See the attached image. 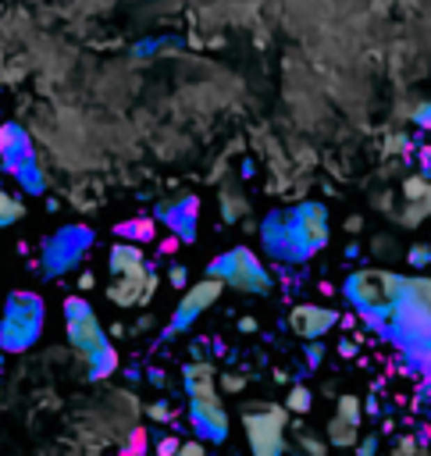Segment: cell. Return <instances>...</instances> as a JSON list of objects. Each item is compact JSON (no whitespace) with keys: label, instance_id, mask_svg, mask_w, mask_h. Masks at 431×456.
I'll use <instances>...</instances> for the list:
<instances>
[{"label":"cell","instance_id":"cell-42","mask_svg":"<svg viewBox=\"0 0 431 456\" xmlns=\"http://www.w3.org/2000/svg\"><path fill=\"white\" fill-rule=\"evenodd\" d=\"M318 289H321V296H335V285H331V282H321Z\"/></svg>","mask_w":431,"mask_h":456},{"label":"cell","instance_id":"cell-11","mask_svg":"<svg viewBox=\"0 0 431 456\" xmlns=\"http://www.w3.org/2000/svg\"><path fill=\"white\" fill-rule=\"evenodd\" d=\"M0 164H4L8 175H18L22 168L36 164V154H33V143H29L25 129L8 121V125H0Z\"/></svg>","mask_w":431,"mask_h":456},{"label":"cell","instance_id":"cell-25","mask_svg":"<svg viewBox=\"0 0 431 456\" xmlns=\"http://www.w3.org/2000/svg\"><path fill=\"white\" fill-rule=\"evenodd\" d=\"M299 449H303L306 456H328L324 442H321V439H314V435H306V432H299Z\"/></svg>","mask_w":431,"mask_h":456},{"label":"cell","instance_id":"cell-36","mask_svg":"<svg viewBox=\"0 0 431 456\" xmlns=\"http://www.w3.org/2000/svg\"><path fill=\"white\" fill-rule=\"evenodd\" d=\"M93 285H97V275H93V271H82V275H79V292H89Z\"/></svg>","mask_w":431,"mask_h":456},{"label":"cell","instance_id":"cell-31","mask_svg":"<svg viewBox=\"0 0 431 456\" xmlns=\"http://www.w3.org/2000/svg\"><path fill=\"white\" fill-rule=\"evenodd\" d=\"M321 360H324V343H321V339H311V346H306V363L318 368Z\"/></svg>","mask_w":431,"mask_h":456},{"label":"cell","instance_id":"cell-9","mask_svg":"<svg viewBox=\"0 0 431 456\" xmlns=\"http://www.w3.org/2000/svg\"><path fill=\"white\" fill-rule=\"evenodd\" d=\"M225 289L228 285L221 278H214V275H207L203 282H196L193 289H186V292H182V299H178V307H175V317H171L168 331H171V336H175V331H186L203 310H210L214 303L221 299Z\"/></svg>","mask_w":431,"mask_h":456},{"label":"cell","instance_id":"cell-13","mask_svg":"<svg viewBox=\"0 0 431 456\" xmlns=\"http://www.w3.org/2000/svg\"><path fill=\"white\" fill-rule=\"evenodd\" d=\"M146 278H150V264L143 271H129V275H114L111 289H107V299L114 307H139L143 303V289H146Z\"/></svg>","mask_w":431,"mask_h":456},{"label":"cell","instance_id":"cell-1","mask_svg":"<svg viewBox=\"0 0 431 456\" xmlns=\"http://www.w3.org/2000/svg\"><path fill=\"white\" fill-rule=\"evenodd\" d=\"M260 239L267 257L299 264L328 242V210L324 203H299L282 214H271L260 228Z\"/></svg>","mask_w":431,"mask_h":456},{"label":"cell","instance_id":"cell-14","mask_svg":"<svg viewBox=\"0 0 431 456\" xmlns=\"http://www.w3.org/2000/svg\"><path fill=\"white\" fill-rule=\"evenodd\" d=\"M107 264H111V275H129V271H143L146 267V257H143L139 242L121 239V242H114V246H111Z\"/></svg>","mask_w":431,"mask_h":456},{"label":"cell","instance_id":"cell-28","mask_svg":"<svg viewBox=\"0 0 431 456\" xmlns=\"http://www.w3.org/2000/svg\"><path fill=\"white\" fill-rule=\"evenodd\" d=\"M407 260H410L414 267H428V264H431V246H410Z\"/></svg>","mask_w":431,"mask_h":456},{"label":"cell","instance_id":"cell-21","mask_svg":"<svg viewBox=\"0 0 431 456\" xmlns=\"http://www.w3.org/2000/svg\"><path fill=\"white\" fill-rule=\"evenodd\" d=\"M150 453V432L146 428H132L129 432V449L125 456H146Z\"/></svg>","mask_w":431,"mask_h":456},{"label":"cell","instance_id":"cell-8","mask_svg":"<svg viewBox=\"0 0 431 456\" xmlns=\"http://www.w3.org/2000/svg\"><path fill=\"white\" fill-rule=\"evenodd\" d=\"M89 246H93V232H89V225H68V228L54 232L43 242V271L54 275V278L65 275V271L82 264Z\"/></svg>","mask_w":431,"mask_h":456},{"label":"cell","instance_id":"cell-29","mask_svg":"<svg viewBox=\"0 0 431 456\" xmlns=\"http://www.w3.org/2000/svg\"><path fill=\"white\" fill-rule=\"evenodd\" d=\"M168 282H171L175 289H189V271L182 267V264H175V267L168 271Z\"/></svg>","mask_w":431,"mask_h":456},{"label":"cell","instance_id":"cell-41","mask_svg":"<svg viewBox=\"0 0 431 456\" xmlns=\"http://www.w3.org/2000/svg\"><path fill=\"white\" fill-rule=\"evenodd\" d=\"M360 225H363L360 218H350V221H346V232H360Z\"/></svg>","mask_w":431,"mask_h":456},{"label":"cell","instance_id":"cell-12","mask_svg":"<svg viewBox=\"0 0 431 456\" xmlns=\"http://www.w3.org/2000/svg\"><path fill=\"white\" fill-rule=\"evenodd\" d=\"M157 218H164L168 232H178L182 242H193L196 239V218H200V196H182L178 203H161L157 207Z\"/></svg>","mask_w":431,"mask_h":456},{"label":"cell","instance_id":"cell-16","mask_svg":"<svg viewBox=\"0 0 431 456\" xmlns=\"http://www.w3.org/2000/svg\"><path fill=\"white\" fill-rule=\"evenodd\" d=\"M356 428H360V424H353V420L335 414L331 424H328V442L338 446V449H350V446H356Z\"/></svg>","mask_w":431,"mask_h":456},{"label":"cell","instance_id":"cell-26","mask_svg":"<svg viewBox=\"0 0 431 456\" xmlns=\"http://www.w3.org/2000/svg\"><path fill=\"white\" fill-rule=\"evenodd\" d=\"M178 246H186V242H182V235H178V232H164V239L157 242V250H161V257H164V253L171 257V253H175Z\"/></svg>","mask_w":431,"mask_h":456},{"label":"cell","instance_id":"cell-23","mask_svg":"<svg viewBox=\"0 0 431 456\" xmlns=\"http://www.w3.org/2000/svg\"><path fill=\"white\" fill-rule=\"evenodd\" d=\"M428 186H431V182H428L424 175H410V178L403 182V193H407V200L414 203V200H424V196H428Z\"/></svg>","mask_w":431,"mask_h":456},{"label":"cell","instance_id":"cell-4","mask_svg":"<svg viewBox=\"0 0 431 456\" xmlns=\"http://www.w3.org/2000/svg\"><path fill=\"white\" fill-rule=\"evenodd\" d=\"M207 275L221 278L235 292H250V296H267L271 292V271L260 264V257L250 246H235L221 257H214Z\"/></svg>","mask_w":431,"mask_h":456},{"label":"cell","instance_id":"cell-22","mask_svg":"<svg viewBox=\"0 0 431 456\" xmlns=\"http://www.w3.org/2000/svg\"><path fill=\"white\" fill-rule=\"evenodd\" d=\"M335 414H338V417H346V420H353V424H360L363 407H360L356 396H338V410H335Z\"/></svg>","mask_w":431,"mask_h":456},{"label":"cell","instance_id":"cell-3","mask_svg":"<svg viewBox=\"0 0 431 456\" xmlns=\"http://www.w3.org/2000/svg\"><path fill=\"white\" fill-rule=\"evenodd\" d=\"M43 331V299L36 292H11L0 317V349L25 353Z\"/></svg>","mask_w":431,"mask_h":456},{"label":"cell","instance_id":"cell-34","mask_svg":"<svg viewBox=\"0 0 431 456\" xmlns=\"http://www.w3.org/2000/svg\"><path fill=\"white\" fill-rule=\"evenodd\" d=\"M153 292H157V275H153V267H150V278H146V289H143V303H139V307H146V303L153 299Z\"/></svg>","mask_w":431,"mask_h":456},{"label":"cell","instance_id":"cell-7","mask_svg":"<svg viewBox=\"0 0 431 456\" xmlns=\"http://www.w3.org/2000/svg\"><path fill=\"white\" fill-rule=\"evenodd\" d=\"M285 424H289V407L282 403H264V407H246L242 414V432L250 442L253 456H282L285 453Z\"/></svg>","mask_w":431,"mask_h":456},{"label":"cell","instance_id":"cell-44","mask_svg":"<svg viewBox=\"0 0 431 456\" xmlns=\"http://www.w3.org/2000/svg\"><path fill=\"white\" fill-rule=\"evenodd\" d=\"M0 363H4V349H0Z\"/></svg>","mask_w":431,"mask_h":456},{"label":"cell","instance_id":"cell-20","mask_svg":"<svg viewBox=\"0 0 431 456\" xmlns=\"http://www.w3.org/2000/svg\"><path fill=\"white\" fill-rule=\"evenodd\" d=\"M285 407H289V414H311V407H314L311 388H306V385H292L289 396H285Z\"/></svg>","mask_w":431,"mask_h":456},{"label":"cell","instance_id":"cell-24","mask_svg":"<svg viewBox=\"0 0 431 456\" xmlns=\"http://www.w3.org/2000/svg\"><path fill=\"white\" fill-rule=\"evenodd\" d=\"M246 378H250V375H242V371H228V375H218V385H221V392H242Z\"/></svg>","mask_w":431,"mask_h":456},{"label":"cell","instance_id":"cell-6","mask_svg":"<svg viewBox=\"0 0 431 456\" xmlns=\"http://www.w3.org/2000/svg\"><path fill=\"white\" fill-rule=\"evenodd\" d=\"M407 278L392 275V271H356L346 282V296L356 303L363 314H392V307L407 296Z\"/></svg>","mask_w":431,"mask_h":456},{"label":"cell","instance_id":"cell-40","mask_svg":"<svg viewBox=\"0 0 431 456\" xmlns=\"http://www.w3.org/2000/svg\"><path fill=\"white\" fill-rule=\"evenodd\" d=\"M150 382H153V385H164V382H168V375H164V371H157V368H153V371H150Z\"/></svg>","mask_w":431,"mask_h":456},{"label":"cell","instance_id":"cell-39","mask_svg":"<svg viewBox=\"0 0 431 456\" xmlns=\"http://www.w3.org/2000/svg\"><path fill=\"white\" fill-rule=\"evenodd\" d=\"M203 346H207L203 339H196V343L189 346V353H193V360H207V353H203Z\"/></svg>","mask_w":431,"mask_h":456},{"label":"cell","instance_id":"cell-15","mask_svg":"<svg viewBox=\"0 0 431 456\" xmlns=\"http://www.w3.org/2000/svg\"><path fill=\"white\" fill-rule=\"evenodd\" d=\"M114 232H118L121 239H129V242H139V246H146V242L157 239V218H129V221L114 225Z\"/></svg>","mask_w":431,"mask_h":456},{"label":"cell","instance_id":"cell-38","mask_svg":"<svg viewBox=\"0 0 431 456\" xmlns=\"http://www.w3.org/2000/svg\"><path fill=\"white\" fill-rule=\"evenodd\" d=\"M338 353H343L346 360H350V356H356V343H353V339H343V343H338Z\"/></svg>","mask_w":431,"mask_h":456},{"label":"cell","instance_id":"cell-43","mask_svg":"<svg viewBox=\"0 0 431 456\" xmlns=\"http://www.w3.org/2000/svg\"><path fill=\"white\" fill-rule=\"evenodd\" d=\"M424 207H428V214H431V186H428V196H424Z\"/></svg>","mask_w":431,"mask_h":456},{"label":"cell","instance_id":"cell-30","mask_svg":"<svg viewBox=\"0 0 431 456\" xmlns=\"http://www.w3.org/2000/svg\"><path fill=\"white\" fill-rule=\"evenodd\" d=\"M178 446H182V439H175V435H164L157 446H153V453H157V456H175V453H178Z\"/></svg>","mask_w":431,"mask_h":456},{"label":"cell","instance_id":"cell-33","mask_svg":"<svg viewBox=\"0 0 431 456\" xmlns=\"http://www.w3.org/2000/svg\"><path fill=\"white\" fill-rule=\"evenodd\" d=\"M414 121H417L421 129H431V100H428V104H421V107L414 111Z\"/></svg>","mask_w":431,"mask_h":456},{"label":"cell","instance_id":"cell-2","mask_svg":"<svg viewBox=\"0 0 431 456\" xmlns=\"http://www.w3.org/2000/svg\"><path fill=\"white\" fill-rule=\"evenodd\" d=\"M182 385L189 392V420L193 432L203 442H225L228 439V414L218 392V371L210 360H189L182 368Z\"/></svg>","mask_w":431,"mask_h":456},{"label":"cell","instance_id":"cell-18","mask_svg":"<svg viewBox=\"0 0 431 456\" xmlns=\"http://www.w3.org/2000/svg\"><path fill=\"white\" fill-rule=\"evenodd\" d=\"M118 363H121V356H118V349L114 346H107L93 363H89V378H111V375H118Z\"/></svg>","mask_w":431,"mask_h":456},{"label":"cell","instance_id":"cell-5","mask_svg":"<svg viewBox=\"0 0 431 456\" xmlns=\"http://www.w3.org/2000/svg\"><path fill=\"white\" fill-rule=\"evenodd\" d=\"M65 331H68V343L72 349L79 353V360L86 363V371H89V363H93L111 343H107V331L97 317V310L86 303L82 292H72L65 296Z\"/></svg>","mask_w":431,"mask_h":456},{"label":"cell","instance_id":"cell-17","mask_svg":"<svg viewBox=\"0 0 431 456\" xmlns=\"http://www.w3.org/2000/svg\"><path fill=\"white\" fill-rule=\"evenodd\" d=\"M22 218H25V203H22L15 193L0 189V228H11V225H18Z\"/></svg>","mask_w":431,"mask_h":456},{"label":"cell","instance_id":"cell-32","mask_svg":"<svg viewBox=\"0 0 431 456\" xmlns=\"http://www.w3.org/2000/svg\"><path fill=\"white\" fill-rule=\"evenodd\" d=\"M146 414H150V420H171V407L168 403H150Z\"/></svg>","mask_w":431,"mask_h":456},{"label":"cell","instance_id":"cell-37","mask_svg":"<svg viewBox=\"0 0 431 456\" xmlns=\"http://www.w3.org/2000/svg\"><path fill=\"white\" fill-rule=\"evenodd\" d=\"M260 324H257V317H239V331H246V336H253Z\"/></svg>","mask_w":431,"mask_h":456},{"label":"cell","instance_id":"cell-27","mask_svg":"<svg viewBox=\"0 0 431 456\" xmlns=\"http://www.w3.org/2000/svg\"><path fill=\"white\" fill-rule=\"evenodd\" d=\"M175 456H207V446H203V439L196 435V439H189V442H182Z\"/></svg>","mask_w":431,"mask_h":456},{"label":"cell","instance_id":"cell-35","mask_svg":"<svg viewBox=\"0 0 431 456\" xmlns=\"http://www.w3.org/2000/svg\"><path fill=\"white\" fill-rule=\"evenodd\" d=\"M375 453H378V439H375V435H367V439L360 442L356 456H375Z\"/></svg>","mask_w":431,"mask_h":456},{"label":"cell","instance_id":"cell-19","mask_svg":"<svg viewBox=\"0 0 431 456\" xmlns=\"http://www.w3.org/2000/svg\"><path fill=\"white\" fill-rule=\"evenodd\" d=\"M246 210H250V203H246L239 193H232V189H221V218L228 221V225H235Z\"/></svg>","mask_w":431,"mask_h":456},{"label":"cell","instance_id":"cell-10","mask_svg":"<svg viewBox=\"0 0 431 456\" xmlns=\"http://www.w3.org/2000/svg\"><path fill=\"white\" fill-rule=\"evenodd\" d=\"M338 324V314L331 307H321V303H299V307L289 310V328L299 339H321Z\"/></svg>","mask_w":431,"mask_h":456}]
</instances>
